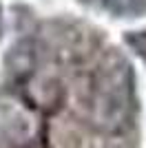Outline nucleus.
<instances>
[{"label":"nucleus","mask_w":146,"mask_h":148,"mask_svg":"<svg viewBox=\"0 0 146 148\" xmlns=\"http://www.w3.org/2000/svg\"><path fill=\"white\" fill-rule=\"evenodd\" d=\"M7 66H9V71L13 75L27 77L33 71V66H36V49H33V44L29 40L18 42L7 56Z\"/></svg>","instance_id":"f257e3e1"},{"label":"nucleus","mask_w":146,"mask_h":148,"mask_svg":"<svg viewBox=\"0 0 146 148\" xmlns=\"http://www.w3.org/2000/svg\"><path fill=\"white\" fill-rule=\"evenodd\" d=\"M106 9L115 16H140L142 11L146 9L144 0H106Z\"/></svg>","instance_id":"f03ea898"},{"label":"nucleus","mask_w":146,"mask_h":148,"mask_svg":"<svg viewBox=\"0 0 146 148\" xmlns=\"http://www.w3.org/2000/svg\"><path fill=\"white\" fill-rule=\"evenodd\" d=\"M128 47H133L140 56H146V29L144 31H128L124 36Z\"/></svg>","instance_id":"7ed1b4c3"},{"label":"nucleus","mask_w":146,"mask_h":148,"mask_svg":"<svg viewBox=\"0 0 146 148\" xmlns=\"http://www.w3.org/2000/svg\"><path fill=\"white\" fill-rule=\"evenodd\" d=\"M31 148H42V146H31Z\"/></svg>","instance_id":"20e7f679"}]
</instances>
